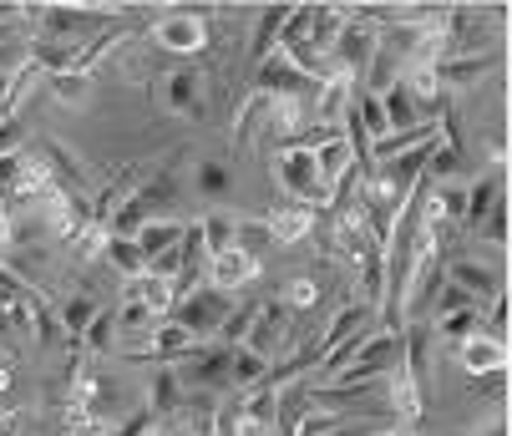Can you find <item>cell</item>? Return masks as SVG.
Instances as JSON below:
<instances>
[{"instance_id": "7", "label": "cell", "mask_w": 512, "mask_h": 436, "mask_svg": "<svg viewBox=\"0 0 512 436\" xmlns=\"http://www.w3.org/2000/svg\"><path fill=\"white\" fill-rule=\"evenodd\" d=\"M234 315V295H224V289H193V295L188 300H178L173 305V315L168 320H178L193 340H208V335H218V330H224V320Z\"/></svg>"}, {"instance_id": "37", "label": "cell", "mask_w": 512, "mask_h": 436, "mask_svg": "<svg viewBox=\"0 0 512 436\" xmlns=\"http://www.w3.org/2000/svg\"><path fill=\"white\" fill-rule=\"evenodd\" d=\"M259 305H264V300L234 305V315L224 320V330H218V345H229V350H239V345H244V335H249V325H254V315H259Z\"/></svg>"}, {"instance_id": "31", "label": "cell", "mask_w": 512, "mask_h": 436, "mask_svg": "<svg viewBox=\"0 0 512 436\" xmlns=\"http://www.w3.org/2000/svg\"><path fill=\"white\" fill-rule=\"evenodd\" d=\"M234 249H244V254H269V249H279L274 244V234H269V224H264V218H239V224H234Z\"/></svg>"}, {"instance_id": "30", "label": "cell", "mask_w": 512, "mask_h": 436, "mask_svg": "<svg viewBox=\"0 0 512 436\" xmlns=\"http://www.w3.org/2000/svg\"><path fill=\"white\" fill-rule=\"evenodd\" d=\"M117 345V310H97V320L87 325V335L77 340L82 355H107Z\"/></svg>"}, {"instance_id": "9", "label": "cell", "mask_w": 512, "mask_h": 436, "mask_svg": "<svg viewBox=\"0 0 512 436\" xmlns=\"http://www.w3.org/2000/svg\"><path fill=\"white\" fill-rule=\"evenodd\" d=\"M203 6H178L173 16H163L158 26H153V41L168 51V56H198L203 46H208V21L198 16Z\"/></svg>"}, {"instance_id": "15", "label": "cell", "mask_w": 512, "mask_h": 436, "mask_svg": "<svg viewBox=\"0 0 512 436\" xmlns=\"http://www.w3.org/2000/svg\"><path fill=\"white\" fill-rule=\"evenodd\" d=\"M457 371L462 376H492V371H507V345H497V340H487V335H472V340H462L457 345Z\"/></svg>"}, {"instance_id": "20", "label": "cell", "mask_w": 512, "mask_h": 436, "mask_svg": "<svg viewBox=\"0 0 512 436\" xmlns=\"http://www.w3.org/2000/svg\"><path fill=\"white\" fill-rule=\"evenodd\" d=\"M381 112H386V127H391V132H411V127H426L421 107L411 102V92H406L401 82H391V87L381 92Z\"/></svg>"}, {"instance_id": "44", "label": "cell", "mask_w": 512, "mask_h": 436, "mask_svg": "<svg viewBox=\"0 0 512 436\" xmlns=\"http://www.w3.org/2000/svg\"><path fill=\"white\" fill-rule=\"evenodd\" d=\"M11 381H16V355L0 350V391H11Z\"/></svg>"}, {"instance_id": "11", "label": "cell", "mask_w": 512, "mask_h": 436, "mask_svg": "<svg viewBox=\"0 0 512 436\" xmlns=\"http://www.w3.org/2000/svg\"><path fill=\"white\" fill-rule=\"evenodd\" d=\"M259 279V259L244 254V249H224V254H213L208 259V289H224V295H239V289H249Z\"/></svg>"}, {"instance_id": "43", "label": "cell", "mask_w": 512, "mask_h": 436, "mask_svg": "<svg viewBox=\"0 0 512 436\" xmlns=\"http://www.w3.org/2000/svg\"><path fill=\"white\" fill-rule=\"evenodd\" d=\"M0 436H26V411H0Z\"/></svg>"}, {"instance_id": "13", "label": "cell", "mask_w": 512, "mask_h": 436, "mask_svg": "<svg viewBox=\"0 0 512 436\" xmlns=\"http://www.w3.org/2000/svg\"><path fill=\"white\" fill-rule=\"evenodd\" d=\"M492 66H497L492 51H477V56H447V61H436V82H442V92H472Z\"/></svg>"}, {"instance_id": "16", "label": "cell", "mask_w": 512, "mask_h": 436, "mask_svg": "<svg viewBox=\"0 0 512 436\" xmlns=\"http://www.w3.org/2000/svg\"><path fill=\"white\" fill-rule=\"evenodd\" d=\"M264 224H269L274 244H300V239H310V234H315L320 213H315V208H305V203H279L274 213H264Z\"/></svg>"}, {"instance_id": "24", "label": "cell", "mask_w": 512, "mask_h": 436, "mask_svg": "<svg viewBox=\"0 0 512 436\" xmlns=\"http://www.w3.org/2000/svg\"><path fill=\"white\" fill-rule=\"evenodd\" d=\"M102 259L122 274V279H137V274H148V254L137 249V239H112L107 234V244H102Z\"/></svg>"}, {"instance_id": "34", "label": "cell", "mask_w": 512, "mask_h": 436, "mask_svg": "<svg viewBox=\"0 0 512 436\" xmlns=\"http://www.w3.org/2000/svg\"><path fill=\"white\" fill-rule=\"evenodd\" d=\"M431 335H442V340H472V335H482V315L477 310H457V315H442L431 325Z\"/></svg>"}, {"instance_id": "14", "label": "cell", "mask_w": 512, "mask_h": 436, "mask_svg": "<svg viewBox=\"0 0 512 436\" xmlns=\"http://www.w3.org/2000/svg\"><path fill=\"white\" fill-rule=\"evenodd\" d=\"M431 345H436V335H431V325H401V371L416 381V386H426L431 381Z\"/></svg>"}, {"instance_id": "12", "label": "cell", "mask_w": 512, "mask_h": 436, "mask_svg": "<svg viewBox=\"0 0 512 436\" xmlns=\"http://www.w3.org/2000/svg\"><path fill=\"white\" fill-rule=\"evenodd\" d=\"M507 193V163H492L472 188H467V208H462V229H482L487 224V213H492V203Z\"/></svg>"}, {"instance_id": "39", "label": "cell", "mask_w": 512, "mask_h": 436, "mask_svg": "<svg viewBox=\"0 0 512 436\" xmlns=\"http://www.w3.org/2000/svg\"><path fill=\"white\" fill-rule=\"evenodd\" d=\"M36 340H41V345H66V350H71V340H66V330H61V315H56L46 300H36Z\"/></svg>"}, {"instance_id": "35", "label": "cell", "mask_w": 512, "mask_h": 436, "mask_svg": "<svg viewBox=\"0 0 512 436\" xmlns=\"http://www.w3.org/2000/svg\"><path fill=\"white\" fill-rule=\"evenodd\" d=\"M153 325H158V315H153L148 305H137V300H122V305H117V335H122V340L148 335Z\"/></svg>"}, {"instance_id": "27", "label": "cell", "mask_w": 512, "mask_h": 436, "mask_svg": "<svg viewBox=\"0 0 512 436\" xmlns=\"http://www.w3.org/2000/svg\"><path fill=\"white\" fill-rule=\"evenodd\" d=\"M148 406H153L158 416H173V411L183 406V386H178V371H173V366H158V371H153Z\"/></svg>"}, {"instance_id": "18", "label": "cell", "mask_w": 512, "mask_h": 436, "mask_svg": "<svg viewBox=\"0 0 512 436\" xmlns=\"http://www.w3.org/2000/svg\"><path fill=\"white\" fill-rule=\"evenodd\" d=\"M183 218L173 213V218H148V224H142V234H137V249L148 254V264L153 259H163V254H173L178 244H183Z\"/></svg>"}, {"instance_id": "38", "label": "cell", "mask_w": 512, "mask_h": 436, "mask_svg": "<svg viewBox=\"0 0 512 436\" xmlns=\"http://www.w3.org/2000/svg\"><path fill=\"white\" fill-rule=\"evenodd\" d=\"M26 142H31V122H26V112H16V117L0 122V158L26 153Z\"/></svg>"}, {"instance_id": "40", "label": "cell", "mask_w": 512, "mask_h": 436, "mask_svg": "<svg viewBox=\"0 0 512 436\" xmlns=\"http://www.w3.org/2000/svg\"><path fill=\"white\" fill-rule=\"evenodd\" d=\"M264 112H269V97H264V92H249V102H244L239 117H234V148H244V132H249Z\"/></svg>"}, {"instance_id": "33", "label": "cell", "mask_w": 512, "mask_h": 436, "mask_svg": "<svg viewBox=\"0 0 512 436\" xmlns=\"http://www.w3.org/2000/svg\"><path fill=\"white\" fill-rule=\"evenodd\" d=\"M234 224H239V218H229V213H208L203 218V249H208V259L213 254H224V249H234Z\"/></svg>"}, {"instance_id": "17", "label": "cell", "mask_w": 512, "mask_h": 436, "mask_svg": "<svg viewBox=\"0 0 512 436\" xmlns=\"http://www.w3.org/2000/svg\"><path fill=\"white\" fill-rule=\"evenodd\" d=\"M442 279L457 284V289H467L472 300H487V295L497 300V295H502V279H497L487 264H477V259H447V264H442Z\"/></svg>"}, {"instance_id": "19", "label": "cell", "mask_w": 512, "mask_h": 436, "mask_svg": "<svg viewBox=\"0 0 512 436\" xmlns=\"http://www.w3.org/2000/svg\"><path fill=\"white\" fill-rule=\"evenodd\" d=\"M127 300L148 305L158 320H163V315H173V305H178L173 279H158V274H137V279H127Z\"/></svg>"}, {"instance_id": "10", "label": "cell", "mask_w": 512, "mask_h": 436, "mask_svg": "<svg viewBox=\"0 0 512 436\" xmlns=\"http://www.w3.org/2000/svg\"><path fill=\"white\" fill-rule=\"evenodd\" d=\"M158 102H163V112H173V117H208V107H203V71H193V66H178V71H168V77L158 82Z\"/></svg>"}, {"instance_id": "32", "label": "cell", "mask_w": 512, "mask_h": 436, "mask_svg": "<svg viewBox=\"0 0 512 436\" xmlns=\"http://www.w3.org/2000/svg\"><path fill=\"white\" fill-rule=\"evenodd\" d=\"M193 183H198V193H203V198H224V193L234 188V173H229V163L203 158V163L193 168Z\"/></svg>"}, {"instance_id": "29", "label": "cell", "mask_w": 512, "mask_h": 436, "mask_svg": "<svg viewBox=\"0 0 512 436\" xmlns=\"http://www.w3.org/2000/svg\"><path fill=\"white\" fill-rule=\"evenodd\" d=\"M46 82H51V97L66 102V107H87V97L97 87V77H82V71H56V77H46Z\"/></svg>"}, {"instance_id": "23", "label": "cell", "mask_w": 512, "mask_h": 436, "mask_svg": "<svg viewBox=\"0 0 512 436\" xmlns=\"http://www.w3.org/2000/svg\"><path fill=\"white\" fill-rule=\"evenodd\" d=\"M284 16H289V6H264V11H259V21H254V36H249V61H254V66H259L269 51H279Z\"/></svg>"}, {"instance_id": "21", "label": "cell", "mask_w": 512, "mask_h": 436, "mask_svg": "<svg viewBox=\"0 0 512 436\" xmlns=\"http://www.w3.org/2000/svg\"><path fill=\"white\" fill-rule=\"evenodd\" d=\"M386 386H391V411H396V421H401V431L411 426L416 431V421H421V386L396 366L391 376H386Z\"/></svg>"}, {"instance_id": "22", "label": "cell", "mask_w": 512, "mask_h": 436, "mask_svg": "<svg viewBox=\"0 0 512 436\" xmlns=\"http://www.w3.org/2000/svg\"><path fill=\"white\" fill-rule=\"evenodd\" d=\"M315 168H320V183L335 193V183L355 168V153H350V142L345 137H330V142H320L315 148Z\"/></svg>"}, {"instance_id": "3", "label": "cell", "mask_w": 512, "mask_h": 436, "mask_svg": "<svg viewBox=\"0 0 512 436\" xmlns=\"http://www.w3.org/2000/svg\"><path fill=\"white\" fill-rule=\"evenodd\" d=\"M244 350L264 355L269 366H279V355H284V360L295 355V315H289V305H284L279 295H269V300L259 305V315H254V325H249V335H244Z\"/></svg>"}, {"instance_id": "41", "label": "cell", "mask_w": 512, "mask_h": 436, "mask_svg": "<svg viewBox=\"0 0 512 436\" xmlns=\"http://www.w3.org/2000/svg\"><path fill=\"white\" fill-rule=\"evenodd\" d=\"M482 239H487V244H497V249H507V193L492 203L487 224H482Z\"/></svg>"}, {"instance_id": "2", "label": "cell", "mask_w": 512, "mask_h": 436, "mask_svg": "<svg viewBox=\"0 0 512 436\" xmlns=\"http://www.w3.org/2000/svg\"><path fill=\"white\" fill-rule=\"evenodd\" d=\"M274 183L284 193V203H305L315 213L330 208V188L320 183V168H315V153L310 148H279L274 158Z\"/></svg>"}, {"instance_id": "28", "label": "cell", "mask_w": 512, "mask_h": 436, "mask_svg": "<svg viewBox=\"0 0 512 436\" xmlns=\"http://www.w3.org/2000/svg\"><path fill=\"white\" fill-rule=\"evenodd\" d=\"M442 122H426V127H411V132H391V137H381L376 148H371V163H391V158H401V153H411L416 142H426Z\"/></svg>"}, {"instance_id": "5", "label": "cell", "mask_w": 512, "mask_h": 436, "mask_svg": "<svg viewBox=\"0 0 512 436\" xmlns=\"http://www.w3.org/2000/svg\"><path fill=\"white\" fill-rule=\"evenodd\" d=\"M178 386L183 391H208V396H218L229 386V371H234V350L229 345H193L183 360H178Z\"/></svg>"}, {"instance_id": "26", "label": "cell", "mask_w": 512, "mask_h": 436, "mask_svg": "<svg viewBox=\"0 0 512 436\" xmlns=\"http://www.w3.org/2000/svg\"><path fill=\"white\" fill-rule=\"evenodd\" d=\"M269 371H274V366H269L264 355H254V350H244V345H239V350H234L229 386H234V391H254V386H264V381H269Z\"/></svg>"}, {"instance_id": "42", "label": "cell", "mask_w": 512, "mask_h": 436, "mask_svg": "<svg viewBox=\"0 0 512 436\" xmlns=\"http://www.w3.org/2000/svg\"><path fill=\"white\" fill-rule=\"evenodd\" d=\"M21 173H26V153H16V158H0V198H11V193H16Z\"/></svg>"}, {"instance_id": "1", "label": "cell", "mask_w": 512, "mask_h": 436, "mask_svg": "<svg viewBox=\"0 0 512 436\" xmlns=\"http://www.w3.org/2000/svg\"><path fill=\"white\" fill-rule=\"evenodd\" d=\"M26 26H36V46L77 51V46L117 31L122 21L112 11H82V6H26Z\"/></svg>"}, {"instance_id": "4", "label": "cell", "mask_w": 512, "mask_h": 436, "mask_svg": "<svg viewBox=\"0 0 512 436\" xmlns=\"http://www.w3.org/2000/svg\"><path fill=\"white\" fill-rule=\"evenodd\" d=\"M193 345H203V340H193L178 320H158L148 335H132V340H117V350L127 355V360H142V366H178V360L193 350Z\"/></svg>"}, {"instance_id": "46", "label": "cell", "mask_w": 512, "mask_h": 436, "mask_svg": "<svg viewBox=\"0 0 512 436\" xmlns=\"http://www.w3.org/2000/svg\"><path fill=\"white\" fill-rule=\"evenodd\" d=\"M381 436H416V431H381Z\"/></svg>"}, {"instance_id": "36", "label": "cell", "mask_w": 512, "mask_h": 436, "mask_svg": "<svg viewBox=\"0 0 512 436\" xmlns=\"http://www.w3.org/2000/svg\"><path fill=\"white\" fill-rule=\"evenodd\" d=\"M279 300L289 305V315H300V310H315L320 305V284L310 279V274H295L284 289H279Z\"/></svg>"}, {"instance_id": "25", "label": "cell", "mask_w": 512, "mask_h": 436, "mask_svg": "<svg viewBox=\"0 0 512 436\" xmlns=\"http://www.w3.org/2000/svg\"><path fill=\"white\" fill-rule=\"evenodd\" d=\"M97 310H102V305H97L92 295H71V300L56 310V315H61V330H66V340H71V350H77V340H82L87 325L97 320Z\"/></svg>"}, {"instance_id": "8", "label": "cell", "mask_w": 512, "mask_h": 436, "mask_svg": "<svg viewBox=\"0 0 512 436\" xmlns=\"http://www.w3.org/2000/svg\"><path fill=\"white\" fill-rule=\"evenodd\" d=\"M249 92H264V97H315L320 82L305 77V71L289 61L284 51H269L259 66H254V87Z\"/></svg>"}, {"instance_id": "45", "label": "cell", "mask_w": 512, "mask_h": 436, "mask_svg": "<svg viewBox=\"0 0 512 436\" xmlns=\"http://www.w3.org/2000/svg\"><path fill=\"white\" fill-rule=\"evenodd\" d=\"M477 436H507V416H502V411H497V416H487Z\"/></svg>"}, {"instance_id": "6", "label": "cell", "mask_w": 512, "mask_h": 436, "mask_svg": "<svg viewBox=\"0 0 512 436\" xmlns=\"http://www.w3.org/2000/svg\"><path fill=\"white\" fill-rule=\"evenodd\" d=\"M376 36H381V26H376V21H365L360 6H350V21H345V31H340L335 46H330V66L340 71V77H350L355 87H360V77H365V66H371Z\"/></svg>"}]
</instances>
